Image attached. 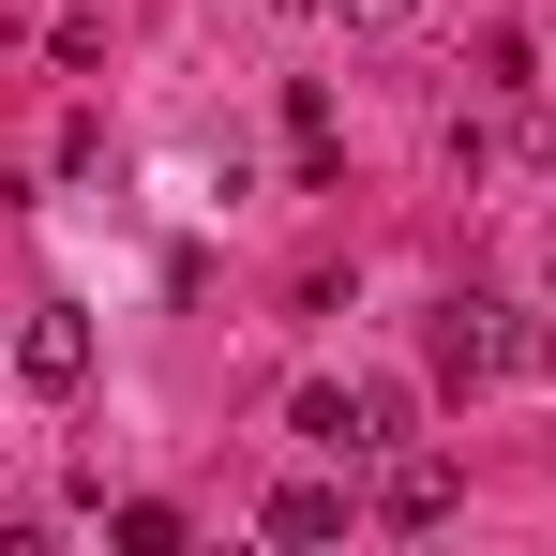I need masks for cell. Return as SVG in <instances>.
<instances>
[{
    "mask_svg": "<svg viewBox=\"0 0 556 556\" xmlns=\"http://www.w3.org/2000/svg\"><path fill=\"white\" fill-rule=\"evenodd\" d=\"M511 346H527V331H511V301H481V286H452V301L421 316V362H437V391H496V376H511Z\"/></svg>",
    "mask_w": 556,
    "mask_h": 556,
    "instance_id": "cell-1",
    "label": "cell"
},
{
    "mask_svg": "<svg viewBox=\"0 0 556 556\" xmlns=\"http://www.w3.org/2000/svg\"><path fill=\"white\" fill-rule=\"evenodd\" d=\"M542 256H556V241H542Z\"/></svg>",
    "mask_w": 556,
    "mask_h": 556,
    "instance_id": "cell-9",
    "label": "cell"
},
{
    "mask_svg": "<svg viewBox=\"0 0 556 556\" xmlns=\"http://www.w3.org/2000/svg\"><path fill=\"white\" fill-rule=\"evenodd\" d=\"M105 542H121V556H181V511H166V496H121Z\"/></svg>",
    "mask_w": 556,
    "mask_h": 556,
    "instance_id": "cell-6",
    "label": "cell"
},
{
    "mask_svg": "<svg viewBox=\"0 0 556 556\" xmlns=\"http://www.w3.org/2000/svg\"><path fill=\"white\" fill-rule=\"evenodd\" d=\"M286 437H316V452H391V437H406V391H346V376H301V391H286Z\"/></svg>",
    "mask_w": 556,
    "mask_h": 556,
    "instance_id": "cell-2",
    "label": "cell"
},
{
    "mask_svg": "<svg viewBox=\"0 0 556 556\" xmlns=\"http://www.w3.org/2000/svg\"><path fill=\"white\" fill-rule=\"evenodd\" d=\"M15 376H30V391H76V376H91V316H76V301H30V316H15Z\"/></svg>",
    "mask_w": 556,
    "mask_h": 556,
    "instance_id": "cell-3",
    "label": "cell"
},
{
    "mask_svg": "<svg viewBox=\"0 0 556 556\" xmlns=\"http://www.w3.org/2000/svg\"><path fill=\"white\" fill-rule=\"evenodd\" d=\"M511 362H527V376H556V316H542V331H527V346H511Z\"/></svg>",
    "mask_w": 556,
    "mask_h": 556,
    "instance_id": "cell-8",
    "label": "cell"
},
{
    "mask_svg": "<svg viewBox=\"0 0 556 556\" xmlns=\"http://www.w3.org/2000/svg\"><path fill=\"white\" fill-rule=\"evenodd\" d=\"M346 511H362L346 481H271V511H256V527H271V542H346Z\"/></svg>",
    "mask_w": 556,
    "mask_h": 556,
    "instance_id": "cell-5",
    "label": "cell"
},
{
    "mask_svg": "<svg viewBox=\"0 0 556 556\" xmlns=\"http://www.w3.org/2000/svg\"><path fill=\"white\" fill-rule=\"evenodd\" d=\"M316 15H346V30H391V15H421V0H316Z\"/></svg>",
    "mask_w": 556,
    "mask_h": 556,
    "instance_id": "cell-7",
    "label": "cell"
},
{
    "mask_svg": "<svg viewBox=\"0 0 556 556\" xmlns=\"http://www.w3.org/2000/svg\"><path fill=\"white\" fill-rule=\"evenodd\" d=\"M452 452H391V481H376V527H452Z\"/></svg>",
    "mask_w": 556,
    "mask_h": 556,
    "instance_id": "cell-4",
    "label": "cell"
}]
</instances>
